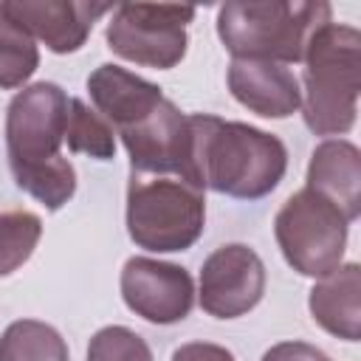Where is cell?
Returning <instances> with one entry per match:
<instances>
[{
  "label": "cell",
  "instance_id": "1",
  "mask_svg": "<svg viewBox=\"0 0 361 361\" xmlns=\"http://www.w3.org/2000/svg\"><path fill=\"white\" fill-rule=\"evenodd\" d=\"M186 180L228 197L271 195L288 169V149L274 133L209 113L186 116Z\"/></svg>",
  "mask_w": 361,
  "mask_h": 361
},
{
  "label": "cell",
  "instance_id": "2",
  "mask_svg": "<svg viewBox=\"0 0 361 361\" xmlns=\"http://www.w3.org/2000/svg\"><path fill=\"white\" fill-rule=\"evenodd\" d=\"M68 93L54 82L23 87L6 110V149L14 183L45 209H62L76 192V169L62 158Z\"/></svg>",
  "mask_w": 361,
  "mask_h": 361
},
{
  "label": "cell",
  "instance_id": "3",
  "mask_svg": "<svg viewBox=\"0 0 361 361\" xmlns=\"http://www.w3.org/2000/svg\"><path fill=\"white\" fill-rule=\"evenodd\" d=\"M302 116L316 135H344L358 116L361 31L341 23L319 25L305 45Z\"/></svg>",
  "mask_w": 361,
  "mask_h": 361
},
{
  "label": "cell",
  "instance_id": "4",
  "mask_svg": "<svg viewBox=\"0 0 361 361\" xmlns=\"http://www.w3.org/2000/svg\"><path fill=\"white\" fill-rule=\"evenodd\" d=\"M330 3L262 0L226 3L217 11V37L234 59L302 62L310 34L330 23Z\"/></svg>",
  "mask_w": 361,
  "mask_h": 361
},
{
  "label": "cell",
  "instance_id": "5",
  "mask_svg": "<svg viewBox=\"0 0 361 361\" xmlns=\"http://www.w3.org/2000/svg\"><path fill=\"white\" fill-rule=\"evenodd\" d=\"M206 226L203 189L178 175H138L127 183V234L138 248L169 254L192 248Z\"/></svg>",
  "mask_w": 361,
  "mask_h": 361
},
{
  "label": "cell",
  "instance_id": "6",
  "mask_svg": "<svg viewBox=\"0 0 361 361\" xmlns=\"http://www.w3.org/2000/svg\"><path fill=\"white\" fill-rule=\"evenodd\" d=\"M347 228V217L307 186L293 192L274 217V234L285 262L296 274L313 279H322L341 265Z\"/></svg>",
  "mask_w": 361,
  "mask_h": 361
},
{
  "label": "cell",
  "instance_id": "7",
  "mask_svg": "<svg viewBox=\"0 0 361 361\" xmlns=\"http://www.w3.org/2000/svg\"><path fill=\"white\" fill-rule=\"evenodd\" d=\"M192 6L172 3H118L107 23V45L127 62L169 71L186 56V25L192 23Z\"/></svg>",
  "mask_w": 361,
  "mask_h": 361
},
{
  "label": "cell",
  "instance_id": "8",
  "mask_svg": "<svg viewBox=\"0 0 361 361\" xmlns=\"http://www.w3.org/2000/svg\"><path fill=\"white\" fill-rule=\"evenodd\" d=\"M265 293V265L243 243L214 248L200 268V307L214 319H237L259 305Z\"/></svg>",
  "mask_w": 361,
  "mask_h": 361
},
{
  "label": "cell",
  "instance_id": "9",
  "mask_svg": "<svg viewBox=\"0 0 361 361\" xmlns=\"http://www.w3.org/2000/svg\"><path fill=\"white\" fill-rule=\"evenodd\" d=\"M121 299L135 316L152 324H175L195 305V282L175 262L130 257L121 268Z\"/></svg>",
  "mask_w": 361,
  "mask_h": 361
},
{
  "label": "cell",
  "instance_id": "10",
  "mask_svg": "<svg viewBox=\"0 0 361 361\" xmlns=\"http://www.w3.org/2000/svg\"><path fill=\"white\" fill-rule=\"evenodd\" d=\"M113 11L110 3L85 0H6L0 17L23 28L31 39L45 42L54 54H73L85 45L93 23Z\"/></svg>",
  "mask_w": 361,
  "mask_h": 361
},
{
  "label": "cell",
  "instance_id": "11",
  "mask_svg": "<svg viewBox=\"0 0 361 361\" xmlns=\"http://www.w3.org/2000/svg\"><path fill=\"white\" fill-rule=\"evenodd\" d=\"M118 135L130 155V172L178 175L186 180L189 130H186V116L178 110V104L172 99L164 96L161 104L147 118L121 130Z\"/></svg>",
  "mask_w": 361,
  "mask_h": 361
},
{
  "label": "cell",
  "instance_id": "12",
  "mask_svg": "<svg viewBox=\"0 0 361 361\" xmlns=\"http://www.w3.org/2000/svg\"><path fill=\"white\" fill-rule=\"evenodd\" d=\"M231 96L262 118H288L302 104V87L293 71L276 62L234 59L228 65Z\"/></svg>",
  "mask_w": 361,
  "mask_h": 361
},
{
  "label": "cell",
  "instance_id": "13",
  "mask_svg": "<svg viewBox=\"0 0 361 361\" xmlns=\"http://www.w3.org/2000/svg\"><path fill=\"white\" fill-rule=\"evenodd\" d=\"M87 93H90V102L96 104L99 116L110 127H116V133L147 118L164 99L158 85H152L113 62L99 65L87 76Z\"/></svg>",
  "mask_w": 361,
  "mask_h": 361
},
{
  "label": "cell",
  "instance_id": "14",
  "mask_svg": "<svg viewBox=\"0 0 361 361\" xmlns=\"http://www.w3.org/2000/svg\"><path fill=\"white\" fill-rule=\"evenodd\" d=\"M307 189L330 200L347 223L361 214V152L347 138L322 141L307 164Z\"/></svg>",
  "mask_w": 361,
  "mask_h": 361
},
{
  "label": "cell",
  "instance_id": "15",
  "mask_svg": "<svg viewBox=\"0 0 361 361\" xmlns=\"http://www.w3.org/2000/svg\"><path fill=\"white\" fill-rule=\"evenodd\" d=\"M313 322L336 338L358 341L361 336V268L358 262L338 265L322 276L307 296Z\"/></svg>",
  "mask_w": 361,
  "mask_h": 361
},
{
  "label": "cell",
  "instance_id": "16",
  "mask_svg": "<svg viewBox=\"0 0 361 361\" xmlns=\"http://www.w3.org/2000/svg\"><path fill=\"white\" fill-rule=\"evenodd\" d=\"M0 361H71V355L59 330L37 319H17L0 336Z\"/></svg>",
  "mask_w": 361,
  "mask_h": 361
},
{
  "label": "cell",
  "instance_id": "17",
  "mask_svg": "<svg viewBox=\"0 0 361 361\" xmlns=\"http://www.w3.org/2000/svg\"><path fill=\"white\" fill-rule=\"evenodd\" d=\"M65 144L71 152H85L96 161H110L116 155L113 127L87 107L82 99H71L68 104V124H65Z\"/></svg>",
  "mask_w": 361,
  "mask_h": 361
},
{
  "label": "cell",
  "instance_id": "18",
  "mask_svg": "<svg viewBox=\"0 0 361 361\" xmlns=\"http://www.w3.org/2000/svg\"><path fill=\"white\" fill-rule=\"evenodd\" d=\"M42 237V220L28 209L0 212V276L23 268Z\"/></svg>",
  "mask_w": 361,
  "mask_h": 361
},
{
  "label": "cell",
  "instance_id": "19",
  "mask_svg": "<svg viewBox=\"0 0 361 361\" xmlns=\"http://www.w3.org/2000/svg\"><path fill=\"white\" fill-rule=\"evenodd\" d=\"M39 65L34 39L14 23L0 17V87L14 90L25 85Z\"/></svg>",
  "mask_w": 361,
  "mask_h": 361
},
{
  "label": "cell",
  "instance_id": "20",
  "mask_svg": "<svg viewBox=\"0 0 361 361\" xmlns=\"http://www.w3.org/2000/svg\"><path fill=\"white\" fill-rule=\"evenodd\" d=\"M87 361H152V350L135 330L110 324L93 333L87 344Z\"/></svg>",
  "mask_w": 361,
  "mask_h": 361
},
{
  "label": "cell",
  "instance_id": "21",
  "mask_svg": "<svg viewBox=\"0 0 361 361\" xmlns=\"http://www.w3.org/2000/svg\"><path fill=\"white\" fill-rule=\"evenodd\" d=\"M259 361H327V355L305 341H279L271 350H265Z\"/></svg>",
  "mask_w": 361,
  "mask_h": 361
},
{
  "label": "cell",
  "instance_id": "22",
  "mask_svg": "<svg viewBox=\"0 0 361 361\" xmlns=\"http://www.w3.org/2000/svg\"><path fill=\"white\" fill-rule=\"evenodd\" d=\"M172 361H234V355L212 341H189L172 353Z\"/></svg>",
  "mask_w": 361,
  "mask_h": 361
},
{
  "label": "cell",
  "instance_id": "23",
  "mask_svg": "<svg viewBox=\"0 0 361 361\" xmlns=\"http://www.w3.org/2000/svg\"><path fill=\"white\" fill-rule=\"evenodd\" d=\"M327 361H330V358H327Z\"/></svg>",
  "mask_w": 361,
  "mask_h": 361
}]
</instances>
